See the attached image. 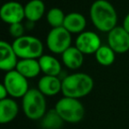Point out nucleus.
I'll return each instance as SVG.
<instances>
[{
    "instance_id": "22",
    "label": "nucleus",
    "mask_w": 129,
    "mask_h": 129,
    "mask_svg": "<svg viewBox=\"0 0 129 129\" xmlns=\"http://www.w3.org/2000/svg\"><path fill=\"white\" fill-rule=\"evenodd\" d=\"M24 32H25V27H24V26L21 24V22H20V23H15V24L10 25L9 33L13 37L15 38V39L23 36Z\"/></svg>"
},
{
    "instance_id": "23",
    "label": "nucleus",
    "mask_w": 129,
    "mask_h": 129,
    "mask_svg": "<svg viewBox=\"0 0 129 129\" xmlns=\"http://www.w3.org/2000/svg\"><path fill=\"white\" fill-rule=\"evenodd\" d=\"M7 95H8L7 89H6V88L5 87V85L2 83V84L0 85V100L7 98Z\"/></svg>"
},
{
    "instance_id": "8",
    "label": "nucleus",
    "mask_w": 129,
    "mask_h": 129,
    "mask_svg": "<svg viewBox=\"0 0 129 129\" xmlns=\"http://www.w3.org/2000/svg\"><path fill=\"white\" fill-rule=\"evenodd\" d=\"M108 45L115 53L123 54L129 50V33L123 27H115L108 33Z\"/></svg>"
},
{
    "instance_id": "10",
    "label": "nucleus",
    "mask_w": 129,
    "mask_h": 129,
    "mask_svg": "<svg viewBox=\"0 0 129 129\" xmlns=\"http://www.w3.org/2000/svg\"><path fill=\"white\" fill-rule=\"evenodd\" d=\"M75 46L83 54L88 55L95 53L102 44L98 35L92 31H84L79 34L78 37L76 38Z\"/></svg>"
},
{
    "instance_id": "4",
    "label": "nucleus",
    "mask_w": 129,
    "mask_h": 129,
    "mask_svg": "<svg viewBox=\"0 0 129 129\" xmlns=\"http://www.w3.org/2000/svg\"><path fill=\"white\" fill-rule=\"evenodd\" d=\"M55 109L64 122L79 123L85 116V108L79 99L64 96L59 99Z\"/></svg>"
},
{
    "instance_id": "19",
    "label": "nucleus",
    "mask_w": 129,
    "mask_h": 129,
    "mask_svg": "<svg viewBox=\"0 0 129 129\" xmlns=\"http://www.w3.org/2000/svg\"><path fill=\"white\" fill-rule=\"evenodd\" d=\"M64 122L63 118L54 108L46 111L44 116L41 118V126L43 129H60Z\"/></svg>"
},
{
    "instance_id": "15",
    "label": "nucleus",
    "mask_w": 129,
    "mask_h": 129,
    "mask_svg": "<svg viewBox=\"0 0 129 129\" xmlns=\"http://www.w3.org/2000/svg\"><path fill=\"white\" fill-rule=\"evenodd\" d=\"M87 25L85 17L80 13H70L66 15L63 27L71 34H81L84 32Z\"/></svg>"
},
{
    "instance_id": "1",
    "label": "nucleus",
    "mask_w": 129,
    "mask_h": 129,
    "mask_svg": "<svg viewBox=\"0 0 129 129\" xmlns=\"http://www.w3.org/2000/svg\"><path fill=\"white\" fill-rule=\"evenodd\" d=\"M92 23L101 32H108L117 27L118 15L114 6L106 0H96L90 6Z\"/></svg>"
},
{
    "instance_id": "21",
    "label": "nucleus",
    "mask_w": 129,
    "mask_h": 129,
    "mask_svg": "<svg viewBox=\"0 0 129 129\" xmlns=\"http://www.w3.org/2000/svg\"><path fill=\"white\" fill-rule=\"evenodd\" d=\"M64 19H66L64 13L60 8L57 7H53L50 9L46 14L47 22L50 27H52V28L63 27Z\"/></svg>"
},
{
    "instance_id": "18",
    "label": "nucleus",
    "mask_w": 129,
    "mask_h": 129,
    "mask_svg": "<svg viewBox=\"0 0 129 129\" xmlns=\"http://www.w3.org/2000/svg\"><path fill=\"white\" fill-rule=\"evenodd\" d=\"M41 71L44 75L58 76L61 73V64L55 57L50 55H43L39 59Z\"/></svg>"
},
{
    "instance_id": "12",
    "label": "nucleus",
    "mask_w": 129,
    "mask_h": 129,
    "mask_svg": "<svg viewBox=\"0 0 129 129\" xmlns=\"http://www.w3.org/2000/svg\"><path fill=\"white\" fill-rule=\"evenodd\" d=\"M38 89L44 95L53 96L62 91V81L58 76L43 75L38 81Z\"/></svg>"
},
{
    "instance_id": "17",
    "label": "nucleus",
    "mask_w": 129,
    "mask_h": 129,
    "mask_svg": "<svg viewBox=\"0 0 129 129\" xmlns=\"http://www.w3.org/2000/svg\"><path fill=\"white\" fill-rule=\"evenodd\" d=\"M25 18L28 21L36 22L40 20L45 13V5L42 0H30L24 6Z\"/></svg>"
},
{
    "instance_id": "13",
    "label": "nucleus",
    "mask_w": 129,
    "mask_h": 129,
    "mask_svg": "<svg viewBox=\"0 0 129 129\" xmlns=\"http://www.w3.org/2000/svg\"><path fill=\"white\" fill-rule=\"evenodd\" d=\"M19 113V105L13 98L0 100V123L7 124L12 122Z\"/></svg>"
},
{
    "instance_id": "11",
    "label": "nucleus",
    "mask_w": 129,
    "mask_h": 129,
    "mask_svg": "<svg viewBox=\"0 0 129 129\" xmlns=\"http://www.w3.org/2000/svg\"><path fill=\"white\" fill-rule=\"evenodd\" d=\"M0 51H1L0 68L6 73L15 70L19 61L18 56L13 50V45L6 41H1L0 42Z\"/></svg>"
},
{
    "instance_id": "16",
    "label": "nucleus",
    "mask_w": 129,
    "mask_h": 129,
    "mask_svg": "<svg viewBox=\"0 0 129 129\" xmlns=\"http://www.w3.org/2000/svg\"><path fill=\"white\" fill-rule=\"evenodd\" d=\"M15 70L18 71L27 80L36 77L42 72L39 60L34 58H24L19 60Z\"/></svg>"
},
{
    "instance_id": "5",
    "label": "nucleus",
    "mask_w": 129,
    "mask_h": 129,
    "mask_svg": "<svg viewBox=\"0 0 129 129\" xmlns=\"http://www.w3.org/2000/svg\"><path fill=\"white\" fill-rule=\"evenodd\" d=\"M12 45L18 57L20 59H39L43 53V43L35 36H23L15 39Z\"/></svg>"
},
{
    "instance_id": "3",
    "label": "nucleus",
    "mask_w": 129,
    "mask_h": 129,
    "mask_svg": "<svg viewBox=\"0 0 129 129\" xmlns=\"http://www.w3.org/2000/svg\"><path fill=\"white\" fill-rule=\"evenodd\" d=\"M46 105L45 95L38 88H29L22 97L23 112L29 119H41L47 111Z\"/></svg>"
},
{
    "instance_id": "6",
    "label": "nucleus",
    "mask_w": 129,
    "mask_h": 129,
    "mask_svg": "<svg viewBox=\"0 0 129 129\" xmlns=\"http://www.w3.org/2000/svg\"><path fill=\"white\" fill-rule=\"evenodd\" d=\"M71 43H72L71 33L64 27L51 28V30L48 33L46 44L52 53L62 55L67 49L70 48Z\"/></svg>"
},
{
    "instance_id": "14",
    "label": "nucleus",
    "mask_w": 129,
    "mask_h": 129,
    "mask_svg": "<svg viewBox=\"0 0 129 129\" xmlns=\"http://www.w3.org/2000/svg\"><path fill=\"white\" fill-rule=\"evenodd\" d=\"M62 61L71 70L79 69L84 61V54L76 46H71L62 54Z\"/></svg>"
},
{
    "instance_id": "2",
    "label": "nucleus",
    "mask_w": 129,
    "mask_h": 129,
    "mask_svg": "<svg viewBox=\"0 0 129 129\" xmlns=\"http://www.w3.org/2000/svg\"><path fill=\"white\" fill-rule=\"evenodd\" d=\"M94 88V81L84 73L69 74L62 80V94L64 96L79 99L88 95Z\"/></svg>"
},
{
    "instance_id": "7",
    "label": "nucleus",
    "mask_w": 129,
    "mask_h": 129,
    "mask_svg": "<svg viewBox=\"0 0 129 129\" xmlns=\"http://www.w3.org/2000/svg\"><path fill=\"white\" fill-rule=\"evenodd\" d=\"M3 84L7 89L8 95L13 98L23 97L29 90L27 79L17 70L6 73Z\"/></svg>"
},
{
    "instance_id": "24",
    "label": "nucleus",
    "mask_w": 129,
    "mask_h": 129,
    "mask_svg": "<svg viewBox=\"0 0 129 129\" xmlns=\"http://www.w3.org/2000/svg\"><path fill=\"white\" fill-rule=\"evenodd\" d=\"M122 27L129 33V13L125 15V19H124V20H123V26H122Z\"/></svg>"
},
{
    "instance_id": "9",
    "label": "nucleus",
    "mask_w": 129,
    "mask_h": 129,
    "mask_svg": "<svg viewBox=\"0 0 129 129\" xmlns=\"http://www.w3.org/2000/svg\"><path fill=\"white\" fill-rule=\"evenodd\" d=\"M1 20L6 24L20 23L25 19L24 6L16 1H9L5 3L0 9Z\"/></svg>"
},
{
    "instance_id": "20",
    "label": "nucleus",
    "mask_w": 129,
    "mask_h": 129,
    "mask_svg": "<svg viewBox=\"0 0 129 129\" xmlns=\"http://www.w3.org/2000/svg\"><path fill=\"white\" fill-rule=\"evenodd\" d=\"M97 63L104 67H109L115 61V51L109 45H102L95 53Z\"/></svg>"
}]
</instances>
